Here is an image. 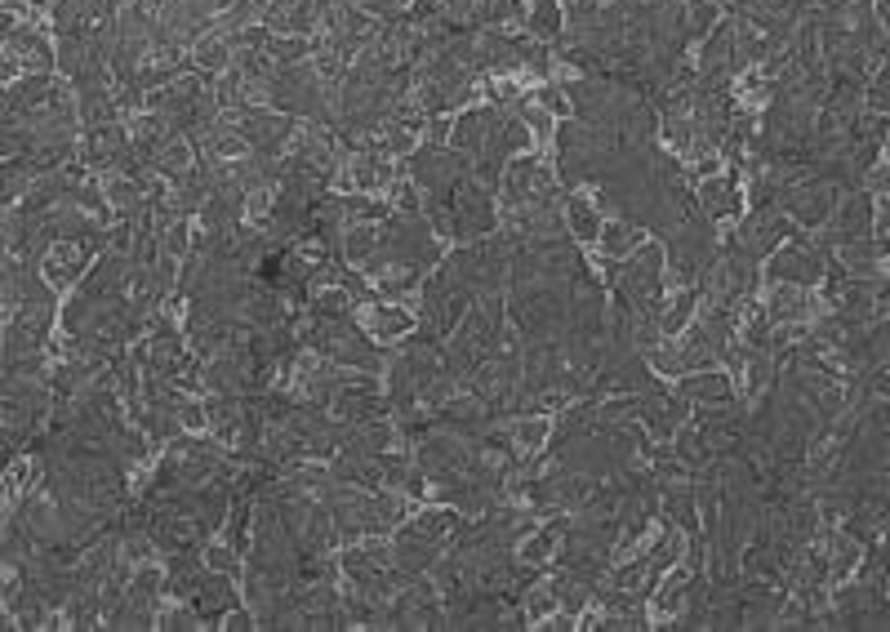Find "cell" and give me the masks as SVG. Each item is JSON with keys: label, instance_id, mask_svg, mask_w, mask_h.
<instances>
[{"label": "cell", "instance_id": "cell-1", "mask_svg": "<svg viewBox=\"0 0 890 632\" xmlns=\"http://www.w3.org/2000/svg\"><path fill=\"white\" fill-rule=\"evenodd\" d=\"M664 250H659V245H646V250L641 254H632L628 263H623L619 268V299L628 303V308H641V303H650V299H664V290H659V285H664Z\"/></svg>", "mask_w": 890, "mask_h": 632}, {"label": "cell", "instance_id": "cell-2", "mask_svg": "<svg viewBox=\"0 0 890 632\" xmlns=\"http://www.w3.org/2000/svg\"><path fill=\"white\" fill-rule=\"evenodd\" d=\"M187 606L196 610V619H201V624H219L227 610L241 606V601H236V588H232V575H219V570L205 566L201 584H196V592L187 597Z\"/></svg>", "mask_w": 890, "mask_h": 632}, {"label": "cell", "instance_id": "cell-3", "mask_svg": "<svg viewBox=\"0 0 890 632\" xmlns=\"http://www.w3.org/2000/svg\"><path fill=\"white\" fill-rule=\"evenodd\" d=\"M201 575H205V552L201 548H178V552H170V566H165V575H161V588L170 592V597L187 601L196 592V584H201Z\"/></svg>", "mask_w": 890, "mask_h": 632}, {"label": "cell", "instance_id": "cell-4", "mask_svg": "<svg viewBox=\"0 0 890 632\" xmlns=\"http://www.w3.org/2000/svg\"><path fill=\"white\" fill-rule=\"evenodd\" d=\"M677 397L695 401V406H721V401H730V379L726 374H712V370H690V374H681Z\"/></svg>", "mask_w": 890, "mask_h": 632}, {"label": "cell", "instance_id": "cell-5", "mask_svg": "<svg viewBox=\"0 0 890 632\" xmlns=\"http://www.w3.org/2000/svg\"><path fill=\"white\" fill-rule=\"evenodd\" d=\"M699 210H704L708 219H721V214H739L735 179H704V187H699Z\"/></svg>", "mask_w": 890, "mask_h": 632}, {"label": "cell", "instance_id": "cell-6", "mask_svg": "<svg viewBox=\"0 0 890 632\" xmlns=\"http://www.w3.org/2000/svg\"><path fill=\"white\" fill-rule=\"evenodd\" d=\"M530 32L539 36L543 45H552L561 36V9H557V0H534L530 5Z\"/></svg>", "mask_w": 890, "mask_h": 632}, {"label": "cell", "instance_id": "cell-7", "mask_svg": "<svg viewBox=\"0 0 890 632\" xmlns=\"http://www.w3.org/2000/svg\"><path fill=\"white\" fill-rule=\"evenodd\" d=\"M374 245H379V227H374V223H356L352 232H343V259L365 263L374 254Z\"/></svg>", "mask_w": 890, "mask_h": 632}, {"label": "cell", "instance_id": "cell-8", "mask_svg": "<svg viewBox=\"0 0 890 632\" xmlns=\"http://www.w3.org/2000/svg\"><path fill=\"white\" fill-rule=\"evenodd\" d=\"M227 548L250 552V499H232V521H227Z\"/></svg>", "mask_w": 890, "mask_h": 632}, {"label": "cell", "instance_id": "cell-9", "mask_svg": "<svg viewBox=\"0 0 890 632\" xmlns=\"http://www.w3.org/2000/svg\"><path fill=\"white\" fill-rule=\"evenodd\" d=\"M601 245H606V259H615V254H628L632 245L641 241V227H632V223H610V227H601Z\"/></svg>", "mask_w": 890, "mask_h": 632}, {"label": "cell", "instance_id": "cell-10", "mask_svg": "<svg viewBox=\"0 0 890 632\" xmlns=\"http://www.w3.org/2000/svg\"><path fill=\"white\" fill-rule=\"evenodd\" d=\"M566 232L583 236V241H592V236L601 232V223H597V210H592L588 201H579V196H570V219H566Z\"/></svg>", "mask_w": 890, "mask_h": 632}, {"label": "cell", "instance_id": "cell-11", "mask_svg": "<svg viewBox=\"0 0 890 632\" xmlns=\"http://www.w3.org/2000/svg\"><path fill=\"white\" fill-rule=\"evenodd\" d=\"M695 303H699V290H686L681 294L677 303H672V308H664V316H659V330H681V325L690 321V312H695Z\"/></svg>", "mask_w": 890, "mask_h": 632}, {"label": "cell", "instance_id": "cell-12", "mask_svg": "<svg viewBox=\"0 0 890 632\" xmlns=\"http://www.w3.org/2000/svg\"><path fill=\"white\" fill-rule=\"evenodd\" d=\"M690 14H686V36H704L712 32V23H717V5L712 0H686Z\"/></svg>", "mask_w": 890, "mask_h": 632}, {"label": "cell", "instance_id": "cell-13", "mask_svg": "<svg viewBox=\"0 0 890 632\" xmlns=\"http://www.w3.org/2000/svg\"><path fill=\"white\" fill-rule=\"evenodd\" d=\"M374 330L379 334H410V316L401 308H374Z\"/></svg>", "mask_w": 890, "mask_h": 632}, {"label": "cell", "instance_id": "cell-14", "mask_svg": "<svg viewBox=\"0 0 890 632\" xmlns=\"http://www.w3.org/2000/svg\"><path fill=\"white\" fill-rule=\"evenodd\" d=\"M201 552H205V566L219 570V575H236L241 570V552L232 548H201Z\"/></svg>", "mask_w": 890, "mask_h": 632}, {"label": "cell", "instance_id": "cell-15", "mask_svg": "<svg viewBox=\"0 0 890 632\" xmlns=\"http://www.w3.org/2000/svg\"><path fill=\"white\" fill-rule=\"evenodd\" d=\"M512 437H517V441H521V446H526V450H530V446H539V441H543V437H548V428H543V423H530V419H521V423H517V428H512Z\"/></svg>", "mask_w": 890, "mask_h": 632}, {"label": "cell", "instance_id": "cell-16", "mask_svg": "<svg viewBox=\"0 0 890 632\" xmlns=\"http://www.w3.org/2000/svg\"><path fill=\"white\" fill-rule=\"evenodd\" d=\"M650 370H659V374H686V365H681V352L659 348V352H655V365H650Z\"/></svg>", "mask_w": 890, "mask_h": 632}, {"label": "cell", "instance_id": "cell-17", "mask_svg": "<svg viewBox=\"0 0 890 632\" xmlns=\"http://www.w3.org/2000/svg\"><path fill=\"white\" fill-rule=\"evenodd\" d=\"M165 628L187 632V628H201V619H196V610H192V606H178L174 615H165Z\"/></svg>", "mask_w": 890, "mask_h": 632}, {"label": "cell", "instance_id": "cell-18", "mask_svg": "<svg viewBox=\"0 0 890 632\" xmlns=\"http://www.w3.org/2000/svg\"><path fill=\"white\" fill-rule=\"evenodd\" d=\"M543 103H548L552 112H570V107H566V94H561V90H543Z\"/></svg>", "mask_w": 890, "mask_h": 632}, {"label": "cell", "instance_id": "cell-19", "mask_svg": "<svg viewBox=\"0 0 890 632\" xmlns=\"http://www.w3.org/2000/svg\"><path fill=\"white\" fill-rule=\"evenodd\" d=\"M521 116H526V125H534V130H539V134L548 130V116H543V112H534L530 103H526V112H521Z\"/></svg>", "mask_w": 890, "mask_h": 632}, {"label": "cell", "instance_id": "cell-20", "mask_svg": "<svg viewBox=\"0 0 890 632\" xmlns=\"http://www.w3.org/2000/svg\"><path fill=\"white\" fill-rule=\"evenodd\" d=\"M428 138H432V143H445V138H450V125H445V121H432V125H428Z\"/></svg>", "mask_w": 890, "mask_h": 632}, {"label": "cell", "instance_id": "cell-21", "mask_svg": "<svg viewBox=\"0 0 890 632\" xmlns=\"http://www.w3.org/2000/svg\"><path fill=\"white\" fill-rule=\"evenodd\" d=\"M868 192H877V196L886 192V170H873V174H868Z\"/></svg>", "mask_w": 890, "mask_h": 632}, {"label": "cell", "instance_id": "cell-22", "mask_svg": "<svg viewBox=\"0 0 890 632\" xmlns=\"http://www.w3.org/2000/svg\"><path fill=\"white\" fill-rule=\"evenodd\" d=\"M18 72V58L14 54H0V81H5V76H14Z\"/></svg>", "mask_w": 890, "mask_h": 632}, {"label": "cell", "instance_id": "cell-23", "mask_svg": "<svg viewBox=\"0 0 890 632\" xmlns=\"http://www.w3.org/2000/svg\"><path fill=\"white\" fill-rule=\"evenodd\" d=\"M0 628H14V624H9V619H5V615H0Z\"/></svg>", "mask_w": 890, "mask_h": 632}]
</instances>
